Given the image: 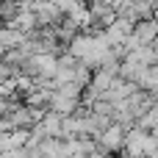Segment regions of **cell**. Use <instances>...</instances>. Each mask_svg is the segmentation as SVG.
Returning a JSON list of instances; mask_svg holds the SVG:
<instances>
[{
  "label": "cell",
  "mask_w": 158,
  "mask_h": 158,
  "mask_svg": "<svg viewBox=\"0 0 158 158\" xmlns=\"http://www.w3.org/2000/svg\"><path fill=\"white\" fill-rule=\"evenodd\" d=\"M150 144H153V133L144 131V128H139V125H133V128L128 131L125 150H122V153H125V158H147Z\"/></svg>",
  "instance_id": "1"
},
{
  "label": "cell",
  "mask_w": 158,
  "mask_h": 158,
  "mask_svg": "<svg viewBox=\"0 0 158 158\" xmlns=\"http://www.w3.org/2000/svg\"><path fill=\"white\" fill-rule=\"evenodd\" d=\"M125 139H128V128H122V125H117V122H111L100 136H97V147H100V153H119V150H125Z\"/></svg>",
  "instance_id": "2"
},
{
  "label": "cell",
  "mask_w": 158,
  "mask_h": 158,
  "mask_svg": "<svg viewBox=\"0 0 158 158\" xmlns=\"http://www.w3.org/2000/svg\"><path fill=\"white\" fill-rule=\"evenodd\" d=\"M39 128L44 131L47 139H64V117H58V114H53V111H44Z\"/></svg>",
  "instance_id": "3"
}]
</instances>
